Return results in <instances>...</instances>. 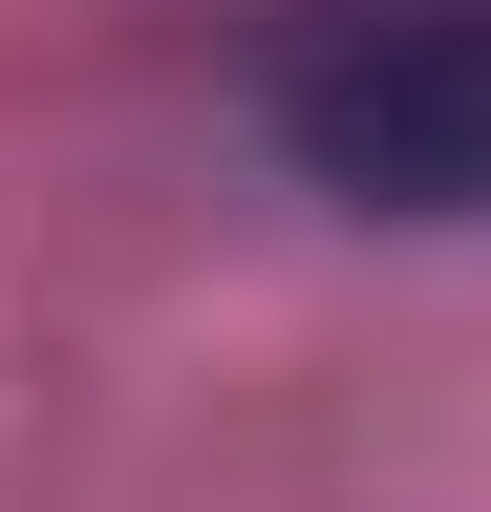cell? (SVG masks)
Instances as JSON below:
<instances>
[{
	"label": "cell",
	"mask_w": 491,
	"mask_h": 512,
	"mask_svg": "<svg viewBox=\"0 0 491 512\" xmlns=\"http://www.w3.org/2000/svg\"><path fill=\"white\" fill-rule=\"evenodd\" d=\"M278 150L342 214H491V0H363L299 43Z\"/></svg>",
	"instance_id": "6da1fadb"
}]
</instances>
